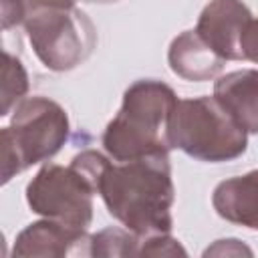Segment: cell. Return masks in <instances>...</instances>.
<instances>
[{
    "instance_id": "ac0fdd59",
    "label": "cell",
    "mask_w": 258,
    "mask_h": 258,
    "mask_svg": "<svg viewBox=\"0 0 258 258\" xmlns=\"http://www.w3.org/2000/svg\"><path fill=\"white\" fill-rule=\"evenodd\" d=\"M79 0H24L26 12L40 10V8H75Z\"/></svg>"
},
{
    "instance_id": "ba28073f",
    "label": "cell",
    "mask_w": 258,
    "mask_h": 258,
    "mask_svg": "<svg viewBox=\"0 0 258 258\" xmlns=\"http://www.w3.org/2000/svg\"><path fill=\"white\" fill-rule=\"evenodd\" d=\"M93 236L85 228H73L54 220H40L28 224L14 242V256H42V258H64V256H93Z\"/></svg>"
},
{
    "instance_id": "7c38bea8",
    "label": "cell",
    "mask_w": 258,
    "mask_h": 258,
    "mask_svg": "<svg viewBox=\"0 0 258 258\" xmlns=\"http://www.w3.org/2000/svg\"><path fill=\"white\" fill-rule=\"evenodd\" d=\"M141 238L131 230L105 228L93 236L91 252L93 256H139Z\"/></svg>"
},
{
    "instance_id": "2e32d148",
    "label": "cell",
    "mask_w": 258,
    "mask_h": 258,
    "mask_svg": "<svg viewBox=\"0 0 258 258\" xmlns=\"http://www.w3.org/2000/svg\"><path fill=\"white\" fill-rule=\"evenodd\" d=\"M26 18L24 0H2V28L8 30Z\"/></svg>"
},
{
    "instance_id": "8992f818",
    "label": "cell",
    "mask_w": 258,
    "mask_h": 258,
    "mask_svg": "<svg viewBox=\"0 0 258 258\" xmlns=\"http://www.w3.org/2000/svg\"><path fill=\"white\" fill-rule=\"evenodd\" d=\"M95 194L91 179L73 163H46L26 185V202L34 214L85 230L93 222Z\"/></svg>"
},
{
    "instance_id": "5bb4252c",
    "label": "cell",
    "mask_w": 258,
    "mask_h": 258,
    "mask_svg": "<svg viewBox=\"0 0 258 258\" xmlns=\"http://www.w3.org/2000/svg\"><path fill=\"white\" fill-rule=\"evenodd\" d=\"M185 256V248L179 244V240L171 238L169 234H157L141 240L139 256Z\"/></svg>"
},
{
    "instance_id": "9a60e30c",
    "label": "cell",
    "mask_w": 258,
    "mask_h": 258,
    "mask_svg": "<svg viewBox=\"0 0 258 258\" xmlns=\"http://www.w3.org/2000/svg\"><path fill=\"white\" fill-rule=\"evenodd\" d=\"M240 48H242V58L258 62V18H252L250 24L246 26L240 40Z\"/></svg>"
},
{
    "instance_id": "277c9868",
    "label": "cell",
    "mask_w": 258,
    "mask_h": 258,
    "mask_svg": "<svg viewBox=\"0 0 258 258\" xmlns=\"http://www.w3.org/2000/svg\"><path fill=\"white\" fill-rule=\"evenodd\" d=\"M167 137L171 149L208 163L232 161L248 147V133L214 95L179 99L169 115Z\"/></svg>"
},
{
    "instance_id": "7a4b0ae2",
    "label": "cell",
    "mask_w": 258,
    "mask_h": 258,
    "mask_svg": "<svg viewBox=\"0 0 258 258\" xmlns=\"http://www.w3.org/2000/svg\"><path fill=\"white\" fill-rule=\"evenodd\" d=\"M175 91L153 79L127 87L119 113L107 123L101 143L113 161H131L155 153H169L167 123L177 105Z\"/></svg>"
},
{
    "instance_id": "5b68a950",
    "label": "cell",
    "mask_w": 258,
    "mask_h": 258,
    "mask_svg": "<svg viewBox=\"0 0 258 258\" xmlns=\"http://www.w3.org/2000/svg\"><path fill=\"white\" fill-rule=\"evenodd\" d=\"M22 24L34 54L54 73L77 69L97 44L95 24L79 8L32 10L26 12Z\"/></svg>"
},
{
    "instance_id": "30bf717a",
    "label": "cell",
    "mask_w": 258,
    "mask_h": 258,
    "mask_svg": "<svg viewBox=\"0 0 258 258\" xmlns=\"http://www.w3.org/2000/svg\"><path fill=\"white\" fill-rule=\"evenodd\" d=\"M167 62L173 75L185 81L202 83L220 75L226 60L196 30H185L171 40Z\"/></svg>"
},
{
    "instance_id": "9c48e42d",
    "label": "cell",
    "mask_w": 258,
    "mask_h": 258,
    "mask_svg": "<svg viewBox=\"0 0 258 258\" xmlns=\"http://www.w3.org/2000/svg\"><path fill=\"white\" fill-rule=\"evenodd\" d=\"M214 99L246 133H258V69L232 71L214 83Z\"/></svg>"
},
{
    "instance_id": "d6986e66",
    "label": "cell",
    "mask_w": 258,
    "mask_h": 258,
    "mask_svg": "<svg viewBox=\"0 0 258 258\" xmlns=\"http://www.w3.org/2000/svg\"><path fill=\"white\" fill-rule=\"evenodd\" d=\"M85 2H91V4H111V2H117V0H85Z\"/></svg>"
},
{
    "instance_id": "52a82bcc",
    "label": "cell",
    "mask_w": 258,
    "mask_h": 258,
    "mask_svg": "<svg viewBox=\"0 0 258 258\" xmlns=\"http://www.w3.org/2000/svg\"><path fill=\"white\" fill-rule=\"evenodd\" d=\"M250 20L252 12L242 0H210L200 12L196 32L224 60H242L240 40Z\"/></svg>"
},
{
    "instance_id": "3957f363",
    "label": "cell",
    "mask_w": 258,
    "mask_h": 258,
    "mask_svg": "<svg viewBox=\"0 0 258 258\" xmlns=\"http://www.w3.org/2000/svg\"><path fill=\"white\" fill-rule=\"evenodd\" d=\"M69 133V115L56 101L46 97L22 99L14 107L10 127L0 131L2 183H8L26 167L54 157Z\"/></svg>"
},
{
    "instance_id": "8fae6325",
    "label": "cell",
    "mask_w": 258,
    "mask_h": 258,
    "mask_svg": "<svg viewBox=\"0 0 258 258\" xmlns=\"http://www.w3.org/2000/svg\"><path fill=\"white\" fill-rule=\"evenodd\" d=\"M212 204L226 222L258 230V169L220 181L212 194Z\"/></svg>"
},
{
    "instance_id": "e0dca14e",
    "label": "cell",
    "mask_w": 258,
    "mask_h": 258,
    "mask_svg": "<svg viewBox=\"0 0 258 258\" xmlns=\"http://www.w3.org/2000/svg\"><path fill=\"white\" fill-rule=\"evenodd\" d=\"M210 254H248L252 256V250L248 246H244L240 240H234V238H228V240H216L214 246H210L204 256H210Z\"/></svg>"
},
{
    "instance_id": "4fadbf2b",
    "label": "cell",
    "mask_w": 258,
    "mask_h": 258,
    "mask_svg": "<svg viewBox=\"0 0 258 258\" xmlns=\"http://www.w3.org/2000/svg\"><path fill=\"white\" fill-rule=\"evenodd\" d=\"M28 93V75L22 62L4 50V67H2V105L0 115H8L12 107H16L24 95Z\"/></svg>"
},
{
    "instance_id": "6da1fadb",
    "label": "cell",
    "mask_w": 258,
    "mask_h": 258,
    "mask_svg": "<svg viewBox=\"0 0 258 258\" xmlns=\"http://www.w3.org/2000/svg\"><path fill=\"white\" fill-rule=\"evenodd\" d=\"M97 194L107 212L141 240L169 234L173 228L175 187L169 153L131 161H107L97 177Z\"/></svg>"
}]
</instances>
